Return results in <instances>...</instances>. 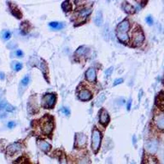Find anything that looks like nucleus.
<instances>
[{"instance_id":"39","label":"nucleus","mask_w":164,"mask_h":164,"mask_svg":"<svg viewBox=\"0 0 164 164\" xmlns=\"http://www.w3.org/2000/svg\"><path fill=\"white\" fill-rule=\"evenodd\" d=\"M133 164H134V163H133Z\"/></svg>"},{"instance_id":"36","label":"nucleus","mask_w":164,"mask_h":164,"mask_svg":"<svg viewBox=\"0 0 164 164\" xmlns=\"http://www.w3.org/2000/svg\"><path fill=\"white\" fill-rule=\"evenodd\" d=\"M61 164H67V160L64 156L61 158Z\"/></svg>"},{"instance_id":"13","label":"nucleus","mask_w":164,"mask_h":164,"mask_svg":"<svg viewBox=\"0 0 164 164\" xmlns=\"http://www.w3.org/2000/svg\"><path fill=\"white\" fill-rule=\"evenodd\" d=\"M145 148L149 152L154 153L157 150V142L155 140H151V141H150L146 144Z\"/></svg>"},{"instance_id":"14","label":"nucleus","mask_w":164,"mask_h":164,"mask_svg":"<svg viewBox=\"0 0 164 164\" xmlns=\"http://www.w3.org/2000/svg\"><path fill=\"white\" fill-rule=\"evenodd\" d=\"M91 93L87 90H82L79 93V98L82 101L90 100L91 98Z\"/></svg>"},{"instance_id":"17","label":"nucleus","mask_w":164,"mask_h":164,"mask_svg":"<svg viewBox=\"0 0 164 164\" xmlns=\"http://www.w3.org/2000/svg\"><path fill=\"white\" fill-rule=\"evenodd\" d=\"M116 35H117L119 40L121 42H122V43H127L129 40V38H128L127 33H121V32H117L116 31Z\"/></svg>"},{"instance_id":"23","label":"nucleus","mask_w":164,"mask_h":164,"mask_svg":"<svg viewBox=\"0 0 164 164\" xmlns=\"http://www.w3.org/2000/svg\"><path fill=\"white\" fill-rule=\"evenodd\" d=\"M62 7H63V9L65 12H68V11H69L71 9V4H70V3L68 1H65V2L63 3Z\"/></svg>"},{"instance_id":"26","label":"nucleus","mask_w":164,"mask_h":164,"mask_svg":"<svg viewBox=\"0 0 164 164\" xmlns=\"http://www.w3.org/2000/svg\"><path fill=\"white\" fill-rule=\"evenodd\" d=\"M30 81V77L27 75V76H25L22 80H21V84L22 85V86H26L28 85V83Z\"/></svg>"},{"instance_id":"7","label":"nucleus","mask_w":164,"mask_h":164,"mask_svg":"<svg viewBox=\"0 0 164 164\" xmlns=\"http://www.w3.org/2000/svg\"><path fill=\"white\" fill-rule=\"evenodd\" d=\"M109 120H110V118H109L108 112L104 109H102L100 111V115H99V121H100L101 124H103L104 126H107L108 123H109Z\"/></svg>"},{"instance_id":"35","label":"nucleus","mask_w":164,"mask_h":164,"mask_svg":"<svg viewBox=\"0 0 164 164\" xmlns=\"http://www.w3.org/2000/svg\"><path fill=\"white\" fill-rule=\"evenodd\" d=\"M15 126H16V123L14 121H9L8 123V128H13Z\"/></svg>"},{"instance_id":"11","label":"nucleus","mask_w":164,"mask_h":164,"mask_svg":"<svg viewBox=\"0 0 164 164\" xmlns=\"http://www.w3.org/2000/svg\"><path fill=\"white\" fill-rule=\"evenodd\" d=\"M9 4L10 5L9 8H10V11H11L12 15L15 16L16 17H17L18 19L21 18V16H22V15H21V11L19 9L18 7H17L16 4H12V3H9Z\"/></svg>"},{"instance_id":"37","label":"nucleus","mask_w":164,"mask_h":164,"mask_svg":"<svg viewBox=\"0 0 164 164\" xmlns=\"http://www.w3.org/2000/svg\"><path fill=\"white\" fill-rule=\"evenodd\" d=\"M131 104H132V99H129L128 103V110H130L131 109Z\"/></svg>"},{"instance_id":"28","label":"nucleus","mask_w":164,"mask_h":164,"mask_svg":"<svg viewBox=\"0 0 164 164\" xmlns=\"http://www.w3.org/2000/svg\"><path fill=\"white\" fill-rule=\"evenodd\" d=\"M78 164H90V160L87 157H83L79 161Z\"/></svg>"},{"instance_id":"31","label":"nucleus","mask_w":164,"mask_h":164,"mask_svg":"<svg viewBox=\"0 0 164 164\" xmlns=\"http://www.w3.org/2000/svg\"><path fill=\"white\" fill-rule=\"evenodd\" d=\"M123 82V79H121V78H120V79H117V80H116L115 82H114V86H116V85H119V84H121V83H122Z\"/></svg>"},{"instance_id":"38","label":"nucleus","mask_w":164,"mask_h":164,"mask_svg":"<svg viewBox=\"0 0 164 164\" xmlns=\"http://www.w3.org/2000/svg\"><path fill=\"white\" fill-rule=\"evenodd\" d=\"M0 78H1V80H4V73H0Z\"/></svg>"},{"instance_id":"30","label":"nucleus","mask_w":164,"mask_h":164,"mask_svg":"<svg viewBox=\"0 0 164 164\" xmlns=\"http://www.w3.org/2000/svg\"><path fill=\"white\" fill-rule=\"evenodd\" d=\"M146 22H147L149 25H152V24H153V19H152V17H151L150 16H148L146 17Z\"/></svg>"},{"instance_id":"3","label":"nucleus","mask_w":164,"mask_h":164,"mask_svg":"<svg viewBox=\"0 0 164 164\" xmlns=\"http://www.w3.org/2000/svg\"><path fill=\"white\" fill-rule=\"evenodd\" d=\"M101 144V133L100 132L94 128L92 131V136H91V148L94 151V153H97Z\"/></svg>"},{"instance_id":"29","label":"nucleus","mask_w":164,"mask_h":164,"mask_svg":"<svg viewBox=\"0 0 164 164\" xmlns=\"http://www.w3.org/2000/svg\"><path fill=\"white\" fill-rule=\"evenodd\" d=\"M10 37H11V34H10V32H9V31H5L4 33V34H3V39L4 40H8V39H9Z\"/></svg>"},{"instance_id":"15","label":"nucleus","mask_w":164,"mask_h":164,"mask_svg":"<svg viewBox=\"0 0 164 164\" xmlns=\"http://www.w3.org/2000/svg\"><path fill=\"white\" fill-rule=\"evenodd\" d=\"M91 12V9H81V10H80V11L77 13V16H78V18L80 19V20H85V19L86 18V17L90 15Z\"/></svg>"},{"instance_id":"9","label":"nucleus","mask_w":164,"mask_h":164,"mask_svg":"<svg viewBox=\"0 0 164 164\" xmlns=\"http://www.w3.org/2000/svg\"><path fill=\"white\" fill-rule=\"evenodd\" d=\"M154 120L157 128L161 130H164V114H158L155 116Z\"/></svg>"},{"instance_id":"21","label":"nucleus","mask_w":164,"mask_h":164,"mask_svg":"<svg viewBox=\"0 0 164 164\" xmlns=\"http://www.w3.org/2000/svg\"><path fill=\"white\" fill-rule=\"evenodd\" d=\"M40 69L42 70L43 73L46 76V73H47V71H48V66L45 61H40V66H39Z\"/></svg>"},{"instance_id":"34","label":"nucleus","mask_w":164,"mask_h":164,"mask_svg":"<svg viewBox=\"0 0 164 164\" xmlns=\"http://www.w3.org/2000/svg\"><path fill=\"white\" fill-rule=\"evenodd\" d=\"M112 72H113V68L111 67V68H109V69H108V70L105 72V73H106V75H107V76H109V75L112 73Z\"/></svg>"},{"instance_id":"5","label":"nucleus","mask_w":164,"mask_h":164,"mask_svg":"<svg viewBox=\"0 0 164 164\" xmlns=\"http://www.w3.org/2000/svg\"><path fill=\"white\" fill-rule=\"evenodd\" d=\"M86 136L82 133H78L75 134V145L78 148H81L83 146L86 145Z\"/></svg>"},{"instance_id":"18","label":"nucleus","mask_w":164,"mask_h":164,"mask_svg":"<svg viewBox=\"0 0 164 164\" xmlns=\"http://www.w3.org/2000/svg\"><path fill=\"white\" fill-rule=\"evenodd\" d=\"M123 8H124L125 12H126V13H128V14H134V13H135V11H136L135 9H134V7H133V5H132V4H130L129 3H127V2H125V3H124Z\"/></svg>"},{"instance_id":"24","label":"nucleus","mask_w":164,"mask_h":164,"mask_svg":"<svg viewBox=\"0 0 164 164\" xmlns=\"http://www.w3.org/2000/svg\"><path fill=\"white\" fill-rule=\"evenodd\" d=\"M158 104V106L162 109L164 110V94L163 96H159L158 97V101L156 103Z\"/></svg>"},{"instance_id":"8","label":"nucleus","mask_w":164,"mask_h":164,"mask_svg":"<svg viewBox=\"0 0 164 164\" xmlns=\"http://www.w3.org/2000/svg\"><path fill=\"white\" fill-rule=\"evenodd\" d=\"M129 21L128 20H124L122 21L121 23H119V25L117 26L116 31L117 32H121V33H127L129 29Z\"/></svg>"},{"instance_id":"10","label":"nucleus","mask_w":164,"mask_h":164,"mask_svg":"<svg viewBox=\"0 0 164 164\" xmlns=\"http://www.w3.org/2000/svg\"><path fill=\"white\" fill-rule=\"evenodd\" d=\"M86 80L90 82H95L96 81V78H97V75H96V70L91 68H89L86 73Z\"/></svg>"},{"instance_id":"20","label":"nucleus","mask_w":164,"mask_h":164,"mask_svg":"<svg viewBox=\"0 0 164 164\" xmlns=\"http://www.w3.org/2000/svg\"><path fill=\"white\" fill-rule=\"evenodd\" d=\"M49 25H50V27H52L53 29H56V30L62 29V28L64 27V23L57 22V21H53V22H51Z\"/></svg>"},{"instance_id":"32","label":"nucleus","mask_w":164,"mask_h":164,"mask_svg":"<svg viewBox=\"0 0 164 164\" xmlns=\"http://www.w3.org/2000/svg\"><path fill=\"white\" fill-rule=\"evenodd\" d=\"M62 111L63 112V113L65 114V115H66V116H68V115H69V109H68V108H66V107L63 108Z\"/></svg>"},{"instance_id":"6","label":"nucleus","mask_w":164,"mask_h":164,"mask_svg":"<svg viewBox=\"0 0 164 164\" xmlns=\"http://www.w3.org/2000/svg\"><path fill=\"white\" fill-rule=\"evenodd\" d=\"M21 149V145L20 143H15V144H12L7 147L6 150H7V154L9 155H15L16 153L19 152Z\"/></svg>"},{"instance_id":"22","label":"nucleus","mask_w":164,"mask_h":164,"mask_svg":"<svg viewBox=\"0 0 164 164\" xmlns=\"http://www.w3.org/2000/svg\"><path fill=\"white\" fill-rule=\"evenodd\" d=\"M86 51H87V49L85 47V46H81V47H80L76 51H75V54L76 56H82V55H85V53L86 52Z\"/></svg>"},{"instance_id":"16","label":"nucleus","mask_w":164,"mask_h":164,"mask_svg":"<svg viewBox=\"0 0 164 164\" xmlns=\"http://www.w3.org/2000/svg\"><path fill=\"white\" fill-rule=\"evenodd\" d=\"M143 164H158V163L154 156H151L150 155H145V157L143 159Z\"/></svg>"},{"instance_id":"2","label":"nucleus","mask_w":164,"mask_h":164,"mask_svg":"<svg viewBox=\"0 0 164 164\" xmlns=\"http://www.w3.org/2000/svg\"><path fill=\"white\" fill-rule=\"evenodd\" d=\"M145 35L141 28L138 27L135 28V30L133 32V36H132V41L133 46H140L142 43L144 42Z\"/></svg>"},{"instance_id":"19","label":"nucleus","mask_w":164,"mask_h":164,"mask_svg":"<svg viewBox=\"0 0 164 164\" xmlns=\"http://www.w3.org/2000/svg\"><path fill=\"white\" fill-rule=\"evenodd\" d=\"M102 22H103V13L101 10H98L95 17V23L97 26H101Z\"/></svg>"},{"instance_id":"4","label":"nucleus","mask_w":164,"mask_h":164,"mask_svg":"<svg viewBox=\"0 0 164 164\" xmlns=\"http://www.w3.org/2000/svg\"><path fill=\"white\" fill-rule=\"evenodd\" d=\"M56 103V95L53 93H47L42 98V104L46 109L53 108Z\"/></svg>"},{"instance_id":"12","label":"nucleus","mask_w":164,"mask_h":164,"mask_svg":"<svg viewBox=\"0 0 164 164\" xmlns=\"http://www.w3.org/2000/svg\"><path fill=\"white\" fill-rule=\"evenodd\" d=\"M38 145L39 147V149L43 150L44 152H48L51 148V146L49 143L46 142L45 140H40V139L38 140Z\"/></svg>"},{"instance_id":"25","label":"nucleus","mask_w":164,"mask_h":164,"mask_svg":"<svg viewBox=\"0 0 164 164\" xmlns=\"http://www.w3.org/2000/svg\"><path fill=\"white\" fill-rule=\"evenodd\" d=\"M104 100H105V94L103 93V94H101L100 96L98 97V100H97L96 105H97V106H100L101 104L104 102Z\"/></svg>"},{"instance_id":"1","label":"nucleus","mask_w":164,"mask_h":164,"mask_svg":"<svg viewBox=\"0 0 164 164\" xmlns=\"http://www.w3.org/2000/svg\"><path fill=\"white\" fill-rule=\"evenodd\" d=\"M40 128L44 134L50 135L54 128V121L51 116H45L40 120Z\"/></svg>"},{"instance_id":"33","label":"nucleus","mask_w":164,"mask_h":164,"mask_svg":"<svg viewBox=\"0 0 164 164\" xmlns=\"http://www.w3.org/2000/svg\"><path fill=\"white\" fill-rule=\"evenodd\" d=\"M16 56H17L18 57H22V56H23V52H22L21 50H18V51L16 52Z\"/></svg>"},{"instance_id":"27","label":"nucleus","mask_w":164,"mask_h":164,"mask_svg":"<svg viewBox=\"0 0 164 164\" xmlns=\"http://www.w3.org/2000/svg\"><path fill=\"white\" fill-rule=\"evenodd\" d=\"M14 68L16 71H20L22 68V64L18 62H15L14 63Z\"/></svg>"}]
</instances>
